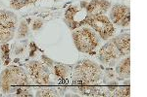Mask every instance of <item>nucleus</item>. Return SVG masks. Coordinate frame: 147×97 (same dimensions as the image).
I'll return each mask as SVG.
<instances>
[{
    "instance_id": "17",
    "label": "nucleus",
    "mask_w": 147,
    "mask_h": 97,
    "mask_svg": "<svg viewBox=\"0 0 147 97\" xmlns=\"http://www.w3.org/2000/svg\"><path fill=\"white\" fill-rule=\"evenodd\" d=\"M28 23L26 22V20H22L19 25L18 28V38L22 39V38H25L28 35Z\"/></svg>"
},
{
    "instance_id": "6",
    "label": "nucleus",
    "mask_w": 147,
    "mask_h": 97,
    "mask_svg": "<svg viewBox=\"0 0 147 97\" xmlns=\"http://www.w3.org/2000/svg\"><path fill=\"white\" fill-rule=\"evenodd\" d=\"M86 25L92 28L100 37V39L104 41H107L110 38H112L115 32L114 24L110 20V18L105 15L89 16Z\"/></svg>"
},
{
    "instance_id": "2",
    "label": "nucleus",
    "mask_w": 147,
    "mask_h": 97,
    "mask_svg": "<svg viewBox=\"0 0 147 97\" xmlns=\"http://www.w3.org/2000/svg\"><path fill=\"white\" fill-rule=\"evenodd\" d=\"M72 76L79 86H92L101 81L103 74L99 64L89 59H82L75 65Z\"/></svg>"
},
{
    "instance_id": "18",
    "label": "nucleus",
    "mask_w": 147,
    "mask_h": 97,
    "mask_svg": "<svg viewBox=\"0 0 147 97\" xmlns=\"http://www.w3.org/2000/svg\"><path fill=\"white\" fill-rule=\"evenodd\" d=\"M3 46L0 47V57L1 59L3 60V62L7 64V62H9V49H8V46L5 44H2Z\"/></svg>"
},
{
    "instance_id": "3",
    "label": "nucleus",
    "mask_w": 147,
    "mask_h": 97,
    "mask_svg": "<svg viewBox=\"0 0 147 97\" xmlns=\"http://www.w3.org/2000/svg\"><path fill=\"white\" fill-rule=\"evenodd\" d=\"M73 40L78 51L84 53H90L98 48L101 39L92 28L84 25L74 29Z\"/></svg>"
},
{
    "instance_id": "15",
    "label": "nucleus",
    "mask_w": 147,
    "mask_h": 97,
    "mask_svg": "<svg viewBox=\"0 0 147 97\" xmlns=\"http://www.w3.org/2000/svg\"><path fill=\"white\" fill-rule=\"evenodd\" d=\"M54 74L59 79H67V78L72 74L70 67L67 65L61 64V63H57L54 65Z\"/></svg>"
},
{
    "instance_id": "8",
    "label": "nucleus",
    "mask_w": 147,
    "mask_h": 97,
    "mask_svg": "<svg viewBox=\"0 0 147 97\" xmlns=\"http://www.w3.org/2000/svg\"><path fill=\"white\" fill-rule=\"evenodd\" d=\"M98 58L103 64L113 66L122 58V55L120 54L119 51L114 45L112 40H110L99 49Z\"/></svg>"
},
{
    "instance_id": "23",
    "label": "nucleus",
    "mask_w": 147,
    "mask_h": 97,
    "mask_svg": "<svg viewBox=\"0 0 147 97\" xmlns=\"http://www.w3.org/2000/svg\"><path fill=\"white\" fill-rule=\"evenodd\" d=\"M57 1H58V0H57Z\"/></svg>"
},
{
    "instance_id": "22",
    "label": "nucleus",
    "mask_w": 147,
    "mask_h": 97,
    "mask_svg": "<svg viewBox=\"0 0 147 97\" xmlns=\"http://www.w3.org/2000/svg\"><path fill=\"white\" fill-rule=\"evenodd\" d=\"M0 53H1V51H0ZM0 58H1V57H0Z\"/></svg>"
},
{
    "instance_id": "10",
    "label": "nucleus",
    "mask_w": 147,
    "mask_h": 97,
    "mask_svg": "<svg viewBox=\"0 0 147 97\" xmlns=\"http://www.w3.org/2000/svg\"><path fill=\"white\" fill-rule=\"evenodd\" d=\"M111 3L107 0H91L85 2V9L89 16L105 15L110 10Z\"/></svg>"
},
{
    "instance_id": "13",
    "label": "nucleus",
    "mask_w": 147,
    "mask_h": 97,
    "mask_svg": "<svg viewBox=\"0 0 147 97\" xmlns=\"http://www.w3.org/2000/svg\"><path fill=\"white\" fill-rule=\"evenodd\" d=\"M78 91L84 96H105L107 91L94 84L92 86H78Z\"/></svg>"
},
{
    "instance_id": "11",
    "label": "nucleus",
    "mask_w": 147,
    "mask_h": 97,
    "mask_svg": "<svg viewBox=\"0 0 147 97\" xmlns=\"http://www.w3.org/2000/svg\"><path fill=\"white\" fill-rule=\"evenodd\" d=\"M112 42L118 49L122 57H125V55H129L130 53V35L129 32L122 33L119 36L113 38Z\"/></svg>"
},
{
    "instance_id": "1",
    "label": "nucleus",
    "mask_w": 147,
    "mask_h": 97,
    "mask_svg": "<svg viewBox=\"0 0 147 97\" xmlns=\"http://www.w3.org/2000/svg\"><path fill=\"white\" fill-rule=\"evenodd\" d=\"M32 80L27 71L19 66H8L0 75V88L3 93H16L19 96H30L28 87Z\"/></svg>"
},
{
    "instance_id": "7",
    "label": "nucleus",
    "mask_w": 147,
    "mask_h": 97,
    "mask_svg": "<svg viewBox=\"0 0 147 97\" xmlns=\"http://www.w3.org/2000/svg\"><path fill=\"white\" fill-rule=\"evenodd\" d=\"M88 16L89 15L85 9V2H82L80 5L70 7L65 13L64 20L68 26L74 30L86 25Z\"/></svg>"
},
{
    "instance_id": "5",
    "label": "nucleus",
    "mask_w": 147,
    "mask_h": 97,
    "mask_svg": "<svg viewBox=\"0 0 147 97\" xmlns=\"http://www.w3.org/2000/svg\"><path fill=\"white\" fill-rule=\"evenodd\" d=\"M17 16L11 11L0 10V44L11 41L15 36L17 27Z\"/></svg>"
},
{
    "instance_id": "16",
    "label": "nucleus",
    "mask_w": 147,
    "mask_h": 97,
    "mask_svg": "<svg viewBox=\"0 0 147 97\" xmlns=\"http://www.w3.org/2000/svg\"><path fill=\"white\" fill-rule=\"evenodd\" d=\"M36 1L37 0H10V5L14 9H21Z\"/></svg>"
},
{
    "instance_id": "14",
    "label": "nucleus",
    "mask_w": 147,
    "mask_h": 97,
    "mask_svg": "<svg viewBox=\"0 0 147 97\" xmlns=\"http://www.w3.org/2000/svg\"><path fill=\"white\" fill-rule=\"evenodd\" d=\"M107 93L110 96H129L130 87L127 86H110L107 88Z\"/></svg>"
},
{
    "instance_id": "9",
    "label": "nucleus",
    "mask_w": 147,
    "mask_h": 97,
    "mask_svg": "<svg viewBox=\"0 0 147 97\" xmlns=\"http://www.w3.org/2000/svg\"><path fill=\"white\" fill-rule=\"evenodd\" d=\"M110 20L118 26H129L130 22L129 7L124 4H116L110 10Z\"/></svg>"
},
{
    "instance_id": "12",
    "label": "nucleus",
    "mask_w": 147,
    "mask_h": 97,
    "mask_svg": "<svg viewBox=\"0 0 147 97\" xmlns=\"http://www.w3.org/2000/svg\"><path fill=\"white\" fill-rule=\"evenodd\" d=\"M116 75L120 77L121 79H129L130 75V57L127 55V57L120 59L116 66Z\"/></svg>"
},
{
    "instance_id": "19",
    "label": "nucleus",
    "mask_w": 147,
    "mask_h": 97,
    "mask_svg": "<svg viewBox=\"0 0 147 97\" xmlns=\"http://www.w3.org/2000/svg\"><path fill=\"white\" fill-rule=\"evenodd\" d=\"M36 96H57V92L51 88H40L36 91Z\"/></svg>"
},
{
    "instance_id": "21",
    "label": "nucleus",
    "mask_w": 147,
    "mask_h": 97,
    "mask_svg": "<svg viewBox=\"0 0 147 97\" xmlns=\"http://www.w3.org/2000/svg\"><path fill=\"white\" fill-rule=\"evenodd\" d=\"M42 58H43V59H45V60L47 61V58L45 57V56H43V57H42ZM52 64H53V63H52V62H48V65H52Z\"/></svg>"
},
{
    "instance_id": "4",
    "label": "nucleus",
    "mask_w": 147,
    "mask_h": 97,
    "mask_svg": "<svg viewBox=\"0 0 147 97\" xmlns=\"http://www.w3.org/2000/svg\"><path fill=\"white\" fill-rule=\"evenodd\" d=\"M32 82L39 86H48L51 84V70L46 63L39 61H30L25 65Z\"/></svg>"
},
{
    "instance_id": "20",
    "label": "nucleus",
    "mask_w": 147,
    "mask_h": 97,
    "mask_svg": "<svg viewBox=\"0 0 147 97\" xmlns=\"http://www.w3.org/2000/svg\"><path fill=\"white\" fill-rule=\"evenodd\" d=\"M42 22L41 20H34V23H32V30L34 31H37V30H39L40 28L42 27Z\"/></svg>"
}]
</instances>
